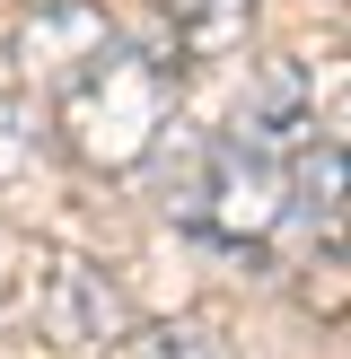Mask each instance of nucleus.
I'll return each instance as SVG.
<instances>
[{
  "instance_id": "39448f33",
  "label": "nucleus",
  "mask_w": 351,
  "mask_h": 359,
  "mask_svg": "<svg viewBox=\"0 0 351 359\" xmlns=\"http://www.w3.org/2000/svg\"><path fill=\"white\" fill-rule=\"evenodd\" d=\"M105 359H237L220 342V325H132V333H114V351Z\"/></svg>"
},
{
  "instance_id": "f257e3e1",
  "label": "nucleus",
  "mask_w": 351,
  "mask_h": 359,
  "mask_svg": "<svg viewBox=\"0 0 351 359\" xmlns=\"http://www.w3.org/2000/svg\"><path fill=\"white\" fill-rule=\"evenodd\" d=\"M53 114H62V140L88 167H140L176 114V70L158 53H132L114 35H97L79 62L53 70Z\"/></svg>"
},
{
  "instance_id": "7ed1b4c3",
  "label": "nucleus",
  "mask_w": 351,
  "mask_h": 359,
  "mask_svg": "<svg viewBox=\"0 0 351 359\" xmlns=\"http://www.w3.org/2000/svg\"><path fill=\"white\" fill-rule=\"evenodd\" d=\"M290 210L325 245L351 255V140H307V149H290Z\"/></svg>"
},
{
  "instance_id": "f03ea898",
  "label": "nucleus",
  "mask_w": 351,
  "mask_h": 359,
  "mask_svg": "<svg viewBox=\"0 0 351 359\" xmlns=\"http://www.w3.org/2000/svg\"><path fill=\"white\" fill-rule=\"evenodd\" d=\"M290 210V158L255 149V140H211L202 167H193V193H185V219L220 245H263Z\"/></svg>"
},
{
  "instance_id": "20e7f679",
  "label": "nucleus",
  "mask_w": 351,
  "mask_h": 359,
  "mask_svg": "<svg viewBox=\"0 0 351 359\" xmlns=\"http://www.w3.org/2000/svg\"><path fill=\"white\" fill-rule=\"evenodd\" d=\"M167 27H176V53H228L255 27V0H167Z\"/></svg>"
}]
</instances>
